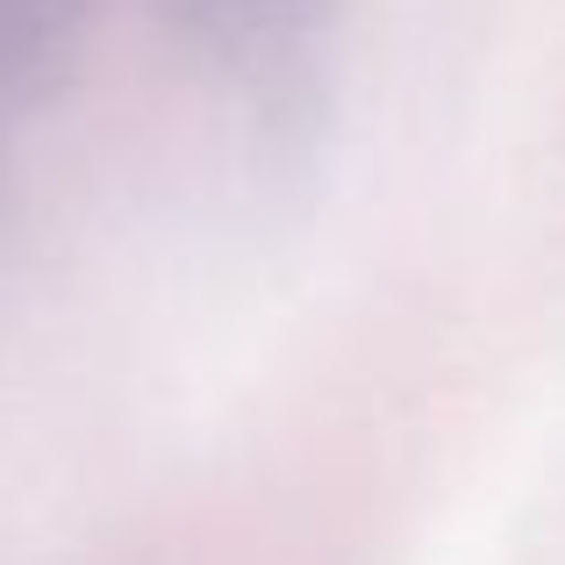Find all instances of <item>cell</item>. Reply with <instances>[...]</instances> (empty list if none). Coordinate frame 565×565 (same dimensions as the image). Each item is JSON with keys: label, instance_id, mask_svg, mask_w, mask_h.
I'll return each mask as SVG.
<instances>
[{"label": "cell", "instance_id": "6da1fadb", "mask_svg": "<svg viewBox=\"0 0 565 565\" xmlns=\"http://www.w3.org/2000/svg\"><path fill=\"white\" fill-rule=\"evenodd\" d=\"M337 0H172V14L244 79H287L316 51Z\"/></svg>", "mask_w": 565, "mask_h": 565}, {"label": "cell", "instance_id": "7a4b0ae2", "mask_svg": "<svg viewBox=\"0 0 565 565\" xmlns=\"http://www.w3.org/2000/svg\"><path fill=\"white\" fill-rule=\"evenodd\" d=\"M94 0H0V143L65 79Z\"/></svg>", "mask_w": 565, "mask_h": 565}]
</instances>
